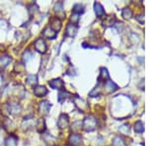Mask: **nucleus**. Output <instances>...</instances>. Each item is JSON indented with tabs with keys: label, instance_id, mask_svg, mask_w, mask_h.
I'll use <instances>...</instances> for the list:
<instances>
[{
	"label": "nucleus",
	"instance_id": "nucleus-1",
	"mask_svg": "<svg viewBox=\"0 0 148 146\" xmlns=\"http://www.w3.org/2000/svg\"><path fill=\"white\" fill-rule=\"evenodd\" d=\"M96 125H97V121L94 117L92 116H89L87 117L84 121H83V129L86 131H92L96 128Z\"/></svg>",
	"mask_w": 148,
	"mask_h": 146
},
{
	"label": "nucleus",
	"instance_id": "nucleus-2",
	"mask_svg": "<svg viewBox=\"0 0 148 146\" xmlns=\"http://www.w3.org/2000/svg\"><path fill=\"white\" fill-rule=\"evenodd\" d=\"M35 49L37 51L40 52V53H45L47 51V45L45 42L44 40L42 39H38L35 42Z\"/></svg>",
	"mask_w": 148,
	"mask_h": 146
},
{
	"label": "nucleus",
	"instance_id": "nucleus-3",
	"mask_svg": "<svg viewBox=\"0 0 148 146\" xmlns=\"http://www.w3.org/2000/svg\"><path fill=\"white\" fill-rule=\"evenodd\" d=\"M82 137L79 134H71L68 138V145L69 146H79Z\"/></svg>",
	"mask_w": 148,
	"mask_h": 146
},
{
	"label": "nucleus",
	"instance_id": "nucleus-4",
	"mask_svg": "<svg viewBox=\"0 0 148 146\" xmlns=\"http://www.w3.org/2000/svg\"><path fill=\"white\" fill-rule=\"evenodd\" d=\"M68 123H69V119L67 114H61L58 118V121H57V125H58L59 128H65L68 125Z\"/></svg>",
	"mask_w": 148,
	"mask_h": 146
},
{
	"label": "nucleus",
	"instance_id": "nucleus-5",
	"mask_svg": "<svg viewBox=\"0 0 148 146\" xmlns=\"http://www.w3.org/2000/svg\"><path fill=\"white\" fill-rule=\"evenodd\" d=\"M49 86L52 88V89H58V90H61L63 88V81L61 79H53V80L49 81Z\"/></svg>",
	"mask_w": 148,
	"mask_h": 146
},
{
	"label": "nucleus",
	"instance_id": "nucleus-6",
	"mask_svg": "<svg viewBox=\"0 0 148 146\" xmlns=\"http://www.w3.org/2000/svg\"><path fill=\"white\" fill-rule=\"evenodd\" d=\"M51 107V103H49L47 101H44V102L40 103V114H49V112Z\"/></svg>",
	"mask_w": 148,
	"mask_h": 146
},
{
	"label": "nucleus",
	"instance_id": "nucleus-7",
	"mask_svg": "<svg viewBox=\"0 0 148 146\" xmlns=\"http://www.w3.org/2000/svg\"><path fill=\"white\" fill-rule=\"evenodd\" d=\"M51 29V30H53L54 32H58L59 30L61 29V22L60 20H59L58 18H53L51 19V27H49Z\"/></svg>",
	"mask_w": 148,
	"mask_h": 146
},
{
	"label": "nucleus",
	"instance_id": "nucleus-8",
	"mask_svg": "<svg viewBox=\"0 0 148 146\" xmlns=\"http://www.w3.org/2000/svg\"><path fill=\"white\" fill-rule=\"evenodd\" d=\"M34 94L37 96V97H44V96H46L47 94V90L44 86H38V87L35 88Z\"/></svg>",
	"mask_w": 148,
	"mask_h": 146
},
{
	"label": "nucleus",
	"instance_id": "nucleus-9",
	"mask_svg": "<svg viewBox=\"0 0 148 146\" xmlns=\"http://www.w3.org/2000/svg\"><path fill=\"white\" fill-rule=\"evenodd\" d=\"M77 33V26L74 24H69L66 27V36L68 37H74Z\"/></svg>",
	"mask_w": 148,
	"mask_h": 146
},
{
	"label": "nucleus",
	"instance_id": "nucleus-10",
	"mask_svg": "<svg viewBox=\"0 0 148 146\" xmlns=\"http://www.w3.org/2000/svg\"><path fill=\"white\" fill-rule=\"evenodd\" d=\"M21 111V107L16 103H11L9 104V112L11 114H18Z\"/></svg>",
	"mask_w": 148,
	"mask_h": 146
},
{
	"label": "nucleus",
	"instance_id": "nucleus-11",
	"mask_svg": "<svg viewBox=\"0 0 148 146\" xmlns=\"http://www.w3.org/2000/svg\"><path fill=\"white\" fill-rule=\"evenodd\" d=\"M44 36H45V37H47V39L52 40V39H56V33L54 32L53 30H51V29L49 28V27H47V28L44 30Z\"/></svg>",
	"mask_w": 148,
	"mask_h": 146
},
{
	"label": "nucleus",
	"instance_id": "nucleus-12",
	"mask_svg": "<svg viewBox=\"0 0 148 146\" xmlns=\"http://www.w3.org/2000/svg\"><path fill=\"white\" fill-rule=\"evenodd\" d=\"M94 8H95V13H96V15L99 18L102 17L105 14V10H104V8H103V6L100 3H98V2H96V3L94 4Z\"/></svg>",
	"mask_w": 148,
	"mask_h": 146
},
{
	"label": "nucleus",
	"instance_id": "nucleus-13",
	"mask_svg": "<svg viewBox=\"0 0 148 146\" xmlns=\"http://www.w3.org/2000/svg\"><path fill=\"white\" fill-rule=\"evenodd\" d=\"M18 137L15 135H10L5 141L6 146H17Z\"/></svg>",
	"mask_w": 148,
	"mask_h": 146
},
{
	"label": "nucleus",
	"instance_id": "nucleus-14",
	"mask_svg": "<svg viewBox=\"0 0 148 146\" xmlns=\"http://www.w3.org/2000/svg\"><path fill=\"white\" fill-rule=\"evenodd\" d=\"M113 146H125V142L121 136H116L113 140Z\"/></svg>",
	"mask_w": 148,
	"mask_h": 146
},
{
	"label": "nucleus",
	"instance_id": "nucleus-15",
	"mask_svg": "<svg viewBox=\"0 0 148 146\" xmlns=\"http://www.w3.org/2000/svg\"><path fill=\"white\" fill-rule=\"evenodd\" d=\"M106 88L107 90L109 91V92H114V91L118 90V86H116L113 81L111 80H107L106 82Z\"/></svg>",
	"mask_w": 148,
	"mask_h": 146
},
{
	"label": "nucleus",
	"instance_id": "nucleus-16",
	"mask_svg": "<svg viewBox=\"0 0 148 146\" xmlns=\"http://www.w3.org/2000/svg\"><path fill=\"white\" fill-rule=\"evenodd\" d=\"M10 61H11V58L8 56H3L0 57V65H1L2 68L6 67Z\"/></svg>",
	"mask_w": 148,
	"mask_h": 146
},
{
	"label": "nucleus",
	"instance_id": "nucleus-17",
	"mask_svg": "<svg viewBox=\"0 0 148 146\" xmlns=\"http://www.w3.org/2000/svg\"><path fill=\"white\" fill-rule=\"evenodd\" d=\"M27 83L31 86H34L38 83V78L36 75H29L27 77Z\"/></svg>",
	"mask_w": 148,
	"mask_h": 146
},
{
	"label": "nucleus",
	"instance_id": "nucleus-18",
	"mask_svg": "<svg viewBox=\"0 0 148 146\" xmlns=\"http://www.w3.org/2000/svg\"><path fill=\"white\" fill-rule=\"evenodd\" d=\"M33 57V53H32V51H27L26 52H24V54H23V57H22V59H23V62L24 63H27V62L30 60L31 58Z\"/></svg>",
	"mask_w": 148,
	"mask_h": 146
},
{
	"label": "nucleus",
	"instance_id": "nucleus-19",
	"mask_svg": "<svg viewBox=\"0 0 148 146\" xmlns=\"http://www.w3.org/2000/svg\"><path fill=\"white\" fill-rule=\"evenodd\" d=\"M73 12L75 14H78V15H79L80 13H83V12H84V7H83V5H81V4H75L73 7Z\"/></svg>",
	"mask_w": 148,
	"mask_h": 146
},
{
	"label": "nucleus",
	"instance_id": "nucleus-20",
	"mask_svg": "<svg viewBox=\"0 0 148 146\" xmlns=\"http://www.w3.org/2000/svg\"><path fill=\"white\" fill-rule=\"evenodd\" d=\"M134 129H135L136 132H139V133L143 132V130H144V126H143V123H141V121H137V123H135Z\"/></svg>",
	"mask_w": 148,
	"mask_h": 146
},
{
	"label": "nucleus",
	"instance_id": "nucleus-21",
	"mask_svg": "<svg viewBox=\"0 0 148 146\" xmlns=\"http://www.w3.org/2000/svg\"><path fill=\"white\" fill-rule=\"evenodd\" d=\"M45 121L44 119H39V121H38L37 123V127H38V130L40 131V132H42V131L45 130Z\"/></svg>",
	"mask_w": 148,
	"mask_h": 146
},
{
	"label": "nucleus",
	"instance_id": "nucleus-22",
	"mask_svg": "<svg viewBox=\"0 0 148 146\" xmlns=\"http://www.w3.org/2000/svg\"><path fill=\"white\" fill-rule=\"evenodd\" d=\"M121 15H123V18L125 19H130L131 17V15H132V12H131L130 9L127 8H125L123 11H121Z\"/></svg>",
	"mask_w": 148,
	"mask_h": 146
},
{
	"label": "nucleus",
	"instance_id": "nucleus-23",
	"mask_svg": "<svg viewBox=\"0 0 148 146\" xmlns=\"http://www.w3.org/2000/svg\"><path fill=\"white\" fill-rule=\"evenodd\" d=\"M56 11L57 12V14L61 13V15H64V10H63V7H62V3L61 2H59V3H57L56 5Z\"/></svg>",
	"mask_w": 148,
	"mask_h": 146
},
{
	"label": "nucleus",
	"instance_id": "nucleus-24",
	"mask_svg": "<svg viewBox=\"0 0 148 146\" xmlns=\"http://www.w3.org/2000/svg\"><path fill=\"white\" fill-rule=\"evenodd\" d=\"M102 77L104 78V80H105V78H106V79L109 78V73H108V71H107L106 68H102L101 69V76L99 77V79H101Z\"/></svg>",
	"mask_w": 148,
	"mask_h": 146
},
{
	"label": "nucleus",
	"instance_id": "nucleus-25",
	"mask_svg": "<svg viewBox=\"0 0 148 146\" xmlns=\"http://www.w3.org/2000/svg\"><path fill=\"white\" fill-rule=\"evenodd\" d=\"M123 130H125V133L126 132H130V126H128V125H123L120 128V131H121V132H123Z\"/></svg>",
	"mask_w": 148,
	"mask_h": 146
}]
</instances>
